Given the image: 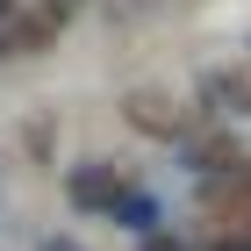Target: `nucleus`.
<instances>
[{
	"instance_id": "obj_1",
	"label": "nucleus",
	"mask_w": 251,
	"mask_h": 251,
	"mask_svg": "<svg viewBox=\"0 0 251 251\" xmlns=\"http://www.w3.org/2000/svg\"><path fill=\"white\" fill-rule=\"evenodd\" d=\"M65 194H72L79 208H122V201H129V173L108 165V158H86V165H72Z\"/></svg>"
},
{
	"instance_id": "obj_4",
	"label": "nucleus",
	"mask_w": 251,
	"mask_h": 251,
	"mask_svg": "<svg viewBox=\"0 0 251 251\" xmlns=\"http://www.w3.org/2000/svg\"><path fill=\"white\" fill-rule=\"evenodd\" d=\"M43 251H79V244H65V237H50V244H43Z\"/></svg>"
},
{
	"instance_id": "obj_5",
	"label": "nucleus",
	"mask_w": 251,
	"mask_h": 251,
	"mask_svg": "<svg viewBox=\"0 0 251 251\" xmlns=\"http://www.w3.org/2000/svg\"><path fill=\"white\" fill-rule=\"evenodd\" d=\"M50 7H72V0H50Z\"/></svg>"
},
{
	"instance_id": "obj_2",
	"label": "nucleus",
	"mask_w": 251,
	"mask_h": 251,
	"mask_svg": "<svg viewBox=\"0 0 251 251\" xmlns=\"http://www.w3.org/2000/svg\"><path fill=\"white\" fill-rule=\"evenodd\" d=\"M129 122L144 136H179V129H187L179 100H165V94H129Z\"/></svg>"
},
{
	"instance_id": "obj_3",
	"label": "nucleus",
	"mask_w": 251,
	"mask_h": 251,
	"mask_svg": "<svg viewBox=\"0 0 251 251\" xmlns=\"http://www.w3.org/2000/svg\"><path fill=\"white\" fill-rule=\"evenodd\" d=\"M15 29H22V0H0V58H15Z\"/></svg>"
}]
</instances>
